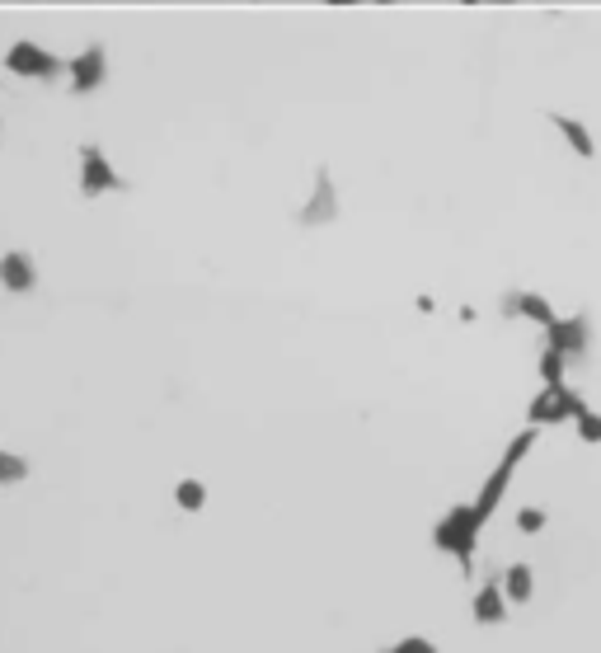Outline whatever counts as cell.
I'll return each mask as SVG.
<instances>
[{
    "mask_svg": "<svg viewBox=\"0 0 601 653\" xmlns=\"http://www.w3.org/2000/svg\"><path fill=\"white\" fill-rule=\"evenodd\" d=\"M564 367H569V358L545 343V353H540V381H545V386H564Z\"/></svg>",
    "mask_w": 601,
    "mask_h": 653,
    "instance_id": "15",
    "label": "cell"
},
{
    "mask_svg": "<svg viewBox=\"0 0 601 653\" xmlns=\"http://www.w3.org/2000/svg\"><path fill=\"white\" fill-rule=\"evenodd\" d=\"M503 315H512V320H531V325H540V329L559 320L555 306H550L540 292H508L503 296Z\"/></svg>",
    "mask_w": 601,
    "mask_h": 653,
    "instance_id": "10",
    "label": "cell"
},
{
    "mask_svg": "<svg viewBox=\"0 0 601 653\" xmlns=\"http://www.w3.org/2000/svg\"><path fill=\"white\" fill-rule=\"evenodd\" d=\"M5 71L19 80H57V76H66V62L52 57L47 47H38L33 38H19V43H10V52H5Z\"/></svg>",
    "mask_w": 601,
    "mask_h": 653,
    "instance_id": "3",
    "label": "cell"
},
{
    "mask_svg": "<svg viewBox=\"0 0 601 653\" xmlns=\"http://www.w3.org/2000/svg\"><path fill=\"white\" fill-rule=\"evenodd\" d=\"M0 287L10 296H24L38 287V264H33L29 249H5L0 254Z\"/></svg>",
    "mask_w": 601,
    "mask_h": 653,
    "instance_id": "8",
    "label": "cell"
},
{
    "mask_svg": "<svg viewBox=\"0 0 601 653\" xmlns=\"http://www.w3.org/2000/svg\"><path fill=\"white\" fill-rule=\"evenodd\" d=\"M376 653H437V644H432L428 635H404V639H395L390 649H376Z\"/></svg>",
    "mask_w": 601,
    "mask_h": 653,
    "instance_id": "17",
    "label": "cell"
},
{
    "mask_svg": "<svg viewBox=\"0 0 601 653\" xmlns=\"http://www.w3.org/2000/svg\"><path fill=\"white\" fill-rule=\"evenodd\" d=\"M174 503H179L184 513H202V508H207V484L202 480H179L174 484Z\"/></svg>",
    "mask_w": 601,
    "mask_h": 653,
    "instance_id": "13",
    "label": "cell"
},
{
    "mask_svg": "<svg viewBox=\"0 0 601 653\" xmlns=\"http://www.w3.org/2000/svg\"><path fill=\"white\" fill-rule=\"evenodd\" d=\"M573 428H578V437H583V442H592V447H597L601 442V414L592 405L583 409V414H578V419H573Z\"/></svg>",
    "mask_w": 601,
    "mask_h": 653,
    "instance_id": "16",
    "label": "cell"
},
{
    "mask_svg": "<svg viewBox=\"0 0 601 653\" xmlns=\"http://www.w3.org/2000/svg\"><path fill=\"white\" fill-rule=\"evenodd\" d=\"M583 409L587 400L578 390H569V381L564 386H540V395L526 405V423L531 428H555V423H573Z\"/></svg>",
    "mask_w": 601,
    "mask_h": 653,
    "instance_id": "2",
    "label": "cell"
},
{
    "mask_svg": "<svg viewBox=\"0 0 601 653\" xmlns=\"http://www.w3.org/2000/svg\"><path fill=\"white\" fill-rule=\"evenodd\" d=\"M550 127H555L559 137L569 141V151H573V156L597 160V137H592V132H587V127L578 123V118H573V113H550Z\"/></svg>",
    "mask_w": 601,
    "mask_h": 653,
    "instance_id": "11",
    "label": "cell"
},
{
    "mask_svg": "<svg viewBox=\"0 0 601 653\" xmlns=\"http://www.w3.org/2000/svg\"><path fill=\"white\" fill-rule=\"evenodd\" d=\"M329 5H348V0H329Z\"/></svg>",
    "mask_w": 601,
    "mask_h": 653,
    "instance_id": "20",
    "label": "cell"
},
{
    "mask_svg": "<svg viewBox=\"0 0 601 653\" xmlns=\"http://www.w3.org/2000/svg\"><path fill=\"white\" fill-rule=\"evenodd\" d=\"M470 621L475 625H503L508 621V592H503V574L484 578L475 592V602H470Z\"/></svg>",
    "mask_w": 601,
    "mask_h": 653,
    "instance_id": "9",
    "label": "cell"
},
{
    "mask_svg": "<svg viewBox=\"0 0 601 653\" xmlns=\"http://www.w3.org/2000/svg\"><path fill=\"white\" fill-rule=\"evenodd\" d=\"M461 5H479V0H461Z\"/></svg>",
    "mask_w": 601,
    "mask_h": 653,
    "instance_id": "21",
    "label": "cell"
},
{
    "mask_svg": "<svg viewBox=\"0 0 601 653\" xmlns=\"http://www.w3.org/2000/svg\"><path fill=\"white\" fill-rule=\"evenodd\" d=\"M545 522H550V513H545V508H517V531H522V536H536Z\"/></svg>",
    "mask_w": 601,
    "mask_h": 653,
    "instance_id": "18",
    "label": "cell"
},
{
    "mask_svg": "<svg viewBox=\"0 0 601 653\" xmlns=\"http://www.w3.org/2000/svg\"><path fill=\"white\" fill-rule=\"evenodd\" d=\"M545 343L564 353L569 362L587 358V343H592V325H587V315H559L555 325H545Z\"/></svg>",
    "mask_w": 601,
    "mask_h": 653,
    "instance_id": "6",
    "label": "cell"
},
{
    "mask_svg": "<svg viewBox=\"0 0 601 653\" xmlns=\"http://www.w3.org/2000/svg\"><path fill=\"white\" fill-rule=\"evenodd\" d=\"M334 217H339V188H334V179H329V170L315 174V188H310V203L301 207V226L306 231H315V226H334Z\"/></svg>",
    "mask_w": 601,
    "mask_h": 653,
    "instance_id": "7",
    "label": "cell"
},
{
    "mask_svg": "<svg viewBox=\"0 0 601 653\" xmlns=\"http://www.w3.org/2000/svg\"><path fill=\"white\" fill-rule=\"evenodd\" d=\"M24 480H29V461H24L19 451H5V447H0V489L24 484Z\"/></svg>",
    "mask_w": 601,
    "mask_h": 653,
    "instance_id": "14",
    "label": "cell"
},
{
    "mask_svg": "<svg viewBox=\"0 0 601 653\" xmlns=\"http://www.w3.org/2000/svg\"><path fill=\"white\" fill-rule=\"evenodd\" d=\"M503 592H508V602H531L536 597V574H531V564H508L503 569Z\"/></svg>",
    "mask_w": 601,
    "mask_h": 653,
    "instance_id": "12",
    "label": "cell"
},
{
    "mask_svg": "<svg viewBox=\"0 0 601 653\" xmlns=\"http://www.w3.org/2000/svg\"><path fill=\"white\" fill-rule=\"evenodd\" d=\"M414 311L418 315H432V311H437V301H432V296H414Z\"/></svg>",
    "mask_w": 601,
    "mask_h": 653,
    "instance_id": "19",
    "label": "cell"
},
{
    "mask_svg": "<svg viewBox=\"0 0 601 653\" xmlns=\"http://www.w3.org/2000/svg\"><path fill=\"white\" fill-rule=\"evenodd\" d=\"M104 80H108V52L99 43L90 47H80L76 57L66 62V85H71V94H94V90H104Z\"/></svg>",
    "mask_w": 601,
    "mask_h": 653,
    "instance_id": "5",
    "label": "cell"
},
{
    "mask_svg": "<svg viewBox=\"0 0 601 653\" xmlns=\"http://www.w3.org/2000/svg\"><path fill=\"white\" fill-rule=\"evenodd\" d=\"M479 531H484V522H479L475 503H456V508L432 527V550L451 555V560L461 564V574L470 578L475 574V555H479Z\"/></svg>",
    "mask_w": 601,
    "mask_h": 653,
    "instance_id": "1",
    "label": "cell"
},
{
    "mask_svg": "<svg viewBox=\"0 0 601 653\" xmlns=\"http://www.w3.org/2000/svg\"><path fill=\"white\" fill-rule=\"evenodd\" d=\"M123 184V174L108 165L104 146H80V198H104V193H118Z\"/></svg>",
    "mask_w": 601,
    "mask_h": 653,
    "instance_id": "4",
    "label": "cell"
}]
</instances>
